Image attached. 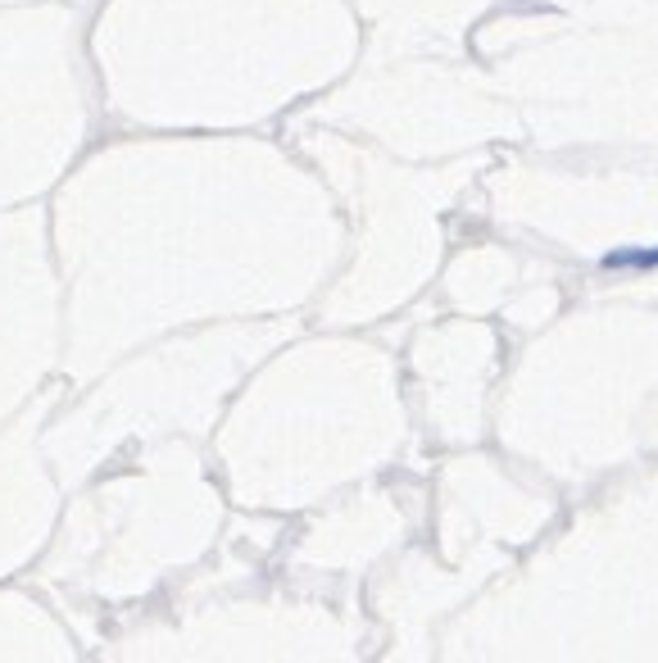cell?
I'll use <instances>...</instances> for the list:
<instances>
[{
	"label": "cell",
	"instance_id": "obj_1",
	"mask_svg": "<svg viewBox=\"0 0 658 663\" xmlns=\"http://www.w3.org/2000/svg\"><path fill=\"white\" fill-rule=\"evenodd\" d=\"M604 268H636V273H645V268H658V246H622V250H609L604 255Z\"/></svg>",
	"mask_w": 658,
	"mask_h": 663
}]
</instances>
